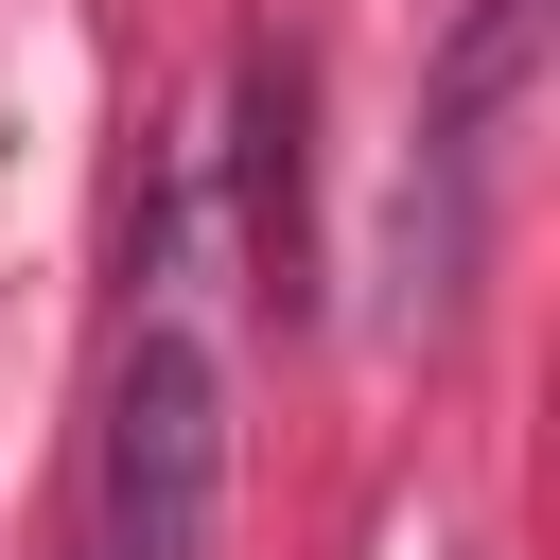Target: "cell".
Returning a JSON list of instances; mask_svg holds the SVG:
<instances>
[{
    "mask_svg": "<svg viewBox=\"0 0 560 560\" xmlns=\"http://www.w3.org/2000/svg\"><path fill=\"white\" fill-rule=\"evenodd\" d=\"M210 490H228V385H210V350L175 315H140V350L105 385V525H88V560H192Z\"/></svg>",
    "mask_w": 560,
    "mask_h": 560,
    "instance_id": "6da1fadb",
    "label": "cell"
}]
</instances>
